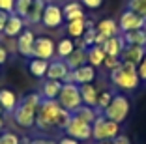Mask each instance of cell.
<instances>
[{"label": "cell", "instance_id": "obj_1", "mask_svg": "<svg viewBox=\"0 0 146 144\" xmlns=\"http://www.w3.org/2000/svg\"><path fill=\"white\" fill-rule=\"evenodd\" d=\"M109 81L112 86L120 90L133 92L141 84V77L137 73V64L133 62H120V66L112 71H109Z\"/></svg>", "mask_w": 146, "mask_h": 144}, {"label": "cell", "instance_id": "obj_2", "mask_svg": "<svg viewBox=\"0 0 146 144\" xmlns=\"http://www.w3.org/2000/svg\"><path fill=\"white\" fill-rule=\"evenodd\" d=\"M41 99H43L41 94H28V96H25L11 112L15 123L21 125V127H26V129L34 127L36 112H38V107H39V103H41Z\"/></svg>", "mask_w": 146, "mask_h": 144}, {"label": "cell", "instance_id": "obj_3", "mask_svg": "<svg viewBox=\"0 0 146 144\" xmlns=\"http://www.w3.org/2000/svg\"><path fill=\"white\" fill-rule=\"evenodd\" d=\"M60 103L56 99H41L36 112V123L34 127H38L39 131H49L52 127H56V118L60 112Z\"/></svg>", "mask_w": 146, "mask_h": 144}, {"label": "cell", "instance_id": "obj_4", "mask_svg": "<svg viewBox=\"0 0 146 144\" xmlns=\"http://www.w3.org/2000/svg\"><path fill=\"white\" fill-rule=\"evenodd\" d=\"M56 101L60 103L62 109L69 110V112L77 110L79 107L82 105V98H81L79 84H75V82H62V88H60V94H58Z\"/></svg>", "mask_w": 146, "mask_h": 144}, {"label": "cell", "instance_id": "obj_5", "mask_svg": "<svg viewBox=\"0 0 146 144\" xmlns=\"http://www.w3.org/2000/svg\"><path fill=\"white\" fill-rule=\"evenodd\" d=\"M118 135H120V123L105 118L103 114H99L92 123V139L94 140H112Z\"/></svg>", "mask_w": 146, "mask_h": 144}, {"label": "cell", "instance_id": "obj_6", "mask_svg": "<svg viewBox=\"0 0 146 144\" xmlns=\"http://www.w3.org/2000/svg\"><path fill=\"white\" fill-rule=\"evenodd\" d=\"M101 114H103L105 118L116 122V123L125 122V118H127V114H129V99H127V96H124V94H114L111 105H109Z\"/></svg>", "mask_w": 146, "mask_h": 144}, {"label": "cell", "instance_id": "obj_7", "mask_svg": "<svg viewBox=\"0 0 146 144\" xmlns=\"http://www.w3.org/2000/svg\"><path fill=\"white\" fill-rule=\"evenodd\" d=\"M64 131L68 137L79 140V142L81 140H88V139H92V123H86L71 114V120H69V123L66 125Z\"/></svg>", "mask_w": 146, "mask_h": 144}, {"label": "cell", "instance_id": "obj_8", "mask_svg": "<svg viewBox=\"0 0 146 144\" xmlns=\"http://www.w3.org/2000/svg\"><path fill=\"white\" fill-rule=\"evenodd\" d=\"M96 81V68L90 64H84L77 69H69V73L66 75L64 82H75V84H90Z\"/></svg>", "mask_w": 146, "mask_h": 144}, {"label": "cell", "instance_id": "obj_9", "mask_svg": "<svg viewBox=\"0 0 146 144\" xmlns=\"http://www.w3.org/2000/svg\"><path fill=\"white\" fill-rule=\"evenodd\" d=\"M54 56H56V43L51 38H45V36L36 38L34 47H32V58L52 60Z\"/></svg>", "mask_w": 146, "mask_h": 144}, {"label": "cell", "instance_id": "obj_10", "mask_svg": "<svg viewBox=\"0 0 146 144\" xmlns=\"http://www.w3.org/2000/svg\"><path fill=\"white\" fill-rule=\"evenodd\" d=\"M41 23L47 28H60L64 25V11H62V8L58 4H54V2H47L45 9H43Z\"/></svg>", "mask_w": 146, "mask_h": 144}, {"label": "cell", "instance_id": "obj_11", "mask_svg": "<svg viewBox=\"0 0 146 144\" xmlns=\"http://www.w3.org/2000/svg\"><path fill=\"white\" fill-rule=\"evenodd\" d=\"M118 26H120V32H129V30H141L146 26V19L141 17L139 13L131 11V9L125 8L124 13L118 19Z\"/></svg>", "mask_w": 146, "mask_h": 144}, {"label": "cell", "instance_id": "obj_12", "mask_svg": "<svg viewBox=\"0 0 146 144\" xmlns=\"http://www.w3.org/2000/svg\"><path fill=\"white\" fill-rule=\"evenodd\" d=\"M34 41H36V36L32 30H23L21 34L17 36V43H15V49L21 56L25 58H32V47H34Z\"/></svg>", "mask_w": 146, "mask_h": 144}, {"label": "cell", "instance_id": "obj_13", "mask_svg": "<svg viewBox=\"0 0 146 144\" xmlns=\"http://www.w3.org/2000/svg\"><path fill=\"white\" fill-rule=\"evenodd\" d=\"M69 73V68H68V64H66L64 58H58L56 56L54 60H51L49 62V69H47V79H52V81H60L64 82L66 75Z\"/></svg>", "mask_w": 146, "mask_h": 144}, {"label": "cell", "instance_id": "obj_14", "mask_svg": "<svg viewBox=\"0 0 146 144\" xmlns=\"http://www.w3.org/2000/svg\"><path fill=\"white\" fill-rule=\"evenodd\" d=\"M25 26H26V21L21 17V15H17V13H9L8 23H6L2 34H4L6 38H17L23 30H25Z\"/></svg>", "mask_w": 146, "mask_h": 144}, {"label": "cell", "instance_id": "obj_15", "mask_svg": "<svg viewBox=\"0 0 146 144\" xmlns=\"http://www.w3.org/2000/svg\"><path fill=\"white\" fill-rule=\"evenodd\" d=\"M146 54V47L144 45H125L120 52V60L122 62H133L139 64Z\"/></svg>", "mask_w": 146, "mask_h": 144}, {"label": "cell", "instance_id": "obj_16", "mask_svg": "<svg viewBox=\"0 0 146 144\" xmlns=\"http://www.w3.org/2000/svg\"><path fill=\"white\" fill-rule=\"evenodd\" d=\"M90 26H94V23H92L90 19H79V21L68 23V25H66V32H68V36L71 39H79V38H82L86 28H90Z\"/></svg>", "mask_w": 146, "mask_h": 144}, {"label": "cell", "instance_id": "obj_17", "mask_svg": "<svg viewBox=\"0 0 146 144\" xmlns=\"http://www.w3.org/2000/svg\"><path fill=\"white\" fill-rule=\"evenodd\" d=\"M82 8H84V6H82L79 0L68 2V4L62 8V11H64V21L66 23H71V21H79V19H86Z\"/></svg>", "mask_w": 146, "mask_h": 144}, {"label": "cell", "instance_id": "obj_18", "mask_svg": "<svg viewBox=\"0 0 146 144\" xmlns=\"http://www.w3.org/2000/svg\"><path fill=\"white\" fill-rule=\"evenodd\" d=\"M96 30H98L99 34H103L105 38H114V36H120V26H118V23L114 21V19H101V21L98 23V26H96Z\"/></svg>", "mask_w": 146, "mask_h": 144}, {"label": "cell", "instance_id": "obj_19", "mask_svg": "<svg viewBox=\"0 0 146 144\" xmlns=\"http://www.w3.org/2000/svg\"><path fill=\"white\" fill-rule=\"evenodd\" d=\"M45 4H47V0H34L30 6V11L26 15V25H38L41 23V17H43V9H45Z\"/></svg>", "mask_w": 146, "mask_h": 144}, {"label": "cell", "instance_id": "obj_20", "mask_svg": "<svg viewBox=\"0 0 146 144\" xmlns=\"http://www.w3.org/2000/svg\"><path fill=\"white\" fill-rule=\"evenodd\" d=\"M81 90V98H82V105H88V107H96L98 105V96H99V90L96 88L94 84H81L79 86Z\"/></svg>", "mask_w": 146, "mask_h": 144}, {"label": "cell", "instance_id": "obj_21", "mask_svg": "<svg viewBox=\"0 0 146 144\" xmlns=\"http://www.w3.org/2000/svg\"><path fill=\"white\" fill-rule=\"evenodd\" d=\"M101 47H103V51H105L107 56H118V58H120V52L125 47V43H124V39H122V36H114V38H107V41Z\"/></svg>", "mask_w": 146, "mask_h": 144}, {"label": "cell", "instance_id": "obj_22", "mask_svg": "<svg viewBox=\"0 0 146 144\" xmlns=\"http://www.w3.org/2000/svg\"><path fill=\"white\" fill-rule=\"evenodd\" d=\"M66 64H68L69 69H77L81 66H84V64H88V52H86V49L75 47V51L66 58Z\"/></svg>", "mask_w": 146, "mask_h": 144}, {"label": "cell", "instance_id": "obj_23", "mask_svg": "<svg viewBox=\"0 0 146 144\" xmlns=\"http://www.w3.org/2000/svg\"><path fill=\"white\" fill-rule=\"evenodd\" d=\"M120 36H122V39H124L125 45H144L146 47V28L122 32Z\"/></svg>", "mask_w": 146, "mask_h": 144}, {"label": "cell", "instance_id": "obj_24", "mask_svg": "<svg viewBox=\"0 0 146 144\" xmlns=\"http://www.w3.org/2000/svg\"><path fill=\"white\" fill-rule=\"evenodd\" d=\"M75 118H79V120H82V122H86V123H94V120L98 118L101 112H99L96 107H88V105H81L77 110H73L71 112Z\"/></svg>", "mask_w": 146, "mask_h": 144}, {"label": "cell", "instance_id": "obj_25", "mask_svg": "<svg viewBox=\"0 0 146 144\" xmlns=\"http://www.w3.org/2000/svg\"><path fill=\"white\" fill-rule=\"evenodd\" d=\"M60 88H62V82H60V81L47 79V81L43 82L39 94H41L43 99H56V98H58V94H60Z\"/></svg>", "mask_w": 146, "mask_h": 144}, {"label": "cell", "instance_id": "obj_26", "mask_svg": "<svg viewBox=\"0 0 146 144\" xmlns=\"http://www.w3.org/2000/svg\"><path fill=\"white\" fill-rule=\"evenodd\" d=\"M49 62L51 60H41V58H32L28 62V71L32 73L34 77L38 79H43L47 75V69H49Z\"/></svg>", "mask_w": 146, "mask_h": 144}, {"label": "cell", "instance_id": "obj_27", "mask_svg": "<svg viewBox=\"0 0 146 144\" xmlns=\"http://www.w3.org/2000/svg\"><path fill=\"white\" fill-rule=\"evenodd\" d=\"M86 52H88V64L90 66H94V68H99V66H103V60H105V51L103 47L99 45H92L86 49Z\"/></svg>", "mask_w": 146, "mask_h": 144}, {"label": "cell", "instance_id": "obj_28", "mask_svg": "<svg viewBox=\"0 0 146 144\" xmlns=\"http://www.w3.org/2000/svg\"><path fill=\"white\" fill-rule=\"evenodd\" d=\"M17 96L11 92V90H6L2 88L0 90V105H2V109L8 110V112H13V109L17 107Z\"/></svg>", "mask_w": 146, "mask_h": 144}, {"label": "cell", "instance_id": "obj_29", "mask_svg": "<svg viewBox=\"0 0 146 144\" xmlns=\"http://www.w3.org/2000/svg\"><path fill=\"white\" fill-rule=\"evenodd\" d=\"M73 51H75V41H73L69 36L68 38H62L60 41H58V45H56V56H58V58L66 60Z\"/></svg>", "mask_w": 146, "mask_h": 144}, {"label": "cell", "instance_id": "obj_30", "mask_svg": "<svg viewBox=\"0 0 146 144\" xmlns=\"http://www.w3.org/2000/svg\"><path fill=\"white\" fill-rule=\"evenodd\" d=\"M112 98H114V94L109 92V90H103V92H99V96H98V105H96V109H98L99 112H103V110L107 109L109 105H111Z\"/></svg>", "mask_w": 146, "mask_h": 144}, {"label": "cell", "instance_id": "obj_31", "mask_svg": "<svg viewBox=\"0 0 146 144\" xmlns=\"http://www.w3.org/2000/svg\"><path fill=\"white\" fill-rule=\"evenodd\" d=\"M32 2H34V0H15V9H13V13H17L23 19H26V15L30 11Z\"/></svg>", "mask_w": 146, "mask_h": 144}, {"label": "cell", "instance_id": "obj_32", "mask_svg": "<svg viewBox=\"0 0 146 144\" xmlns=\"http://www.w3.org/2000/svg\"><path fill=\"white\" fill-rule=\"evenodd\" d=\"M127 9L139 13L141 17L146 19V0H127Z\"/></svg>", "mask_w": 146, "mask_h": 144}, {"label": "cell", "instance_id": "obj_33", "mask_svg": "<svg viewBox=\"0 0 146 144\" xmlns=\"http://www.w3.org/2000/svg\"><path fill=\"white\" fill-rule=\"evenodd\" d=\"M0 144H21V137L13 131H4L0 135Z\"/></svg>", "mask_w": 146, "mask_h": 144}, {"label": "cell", "instance_id": "obj_34", "mask_svg": "<svg viewBox=\"0 0 146 144\" xmlns=\"http://www.w3.org/2000/svg\"><path fill=\"white\" fill-rule=\"evenodd\" d=\"M96 36H98V30H96V26H90V28H86V32L82 34V38H81V39H82V43L86 45V49L94 45Z\"/></svg>", "mask_w": 146, "mask_h": 144}, {"label": "cell", "instance_id": "obj_35", "mask_svg": "<svg viewBox=\"0 0 146 144\" xmlns=\"http://www.w3.org/2000/svg\"><path fill=\"white\" fill-rule=\"evenodd\" d=\"M120 62H122V60L118 58V56H105V60H103V66L109 69V71H112V69H116L118 66H120Z\"/></svg>", "mask_w": 146, "mask_h": 144}, {"label": "cell", "instance_id": "obj_36", "mask_svg": "<svg viewBox=\"0 0 146 144\" xmlns=\"http://www.w3.org/2000/svg\"><path fill=\"white\" fill-rule=\"evenodd\" d=\"M81 4L88 9H98L103 6V0H81Z\"/></svg>", "mask_w": 146, "mask_h": 144}, {"label": "cell", "instance_id": "obj_37", "mask_svg": "<svg viewBox=\"0 0 146 144\" xmlns=\"http://www.w3.org/2000/svg\"><path fill=\"white\" fill-rule=\"evenodd\" d=\"M0 9H2V11H8V13H13V9H15V0H0Z\"/></svg>", "mask_w": 146, "mask_h": 144}, {"label": "cell", "instance_id": "obj_38", "mask_svg": "<svg viewBox=\"0 0 146 144\" xmlns=\"http://www.w3.org/2000/svg\"><path fill=\"white\" fill-rule=\"evenodd\" d=\"M137 73H139V77H141V81H146V54H144V58L137 64Z\"/></svg>", "mask_w": 146, "mask_h": 144}, {"label": "cell", "instance_id": "obj_39", "mask_svg": "<svg viewBox=\"0 0 146 144\" xmlns=\"http://www.w3.org/2000/svg\"><path fill=\"white\" fill-rule=\"evenodd\" d=\"M8 17H9V13L0 9V34L4 32V26H6V23H8Z\"/></svg>", "mask_w": 146, "mask_h": 144}, {"label": "cell", "instance_id": "obj_40", "mask_svg": "<svg viewBox=\"0 0 146 144\" xmlns=\"http://www.w3.org/2000/svg\"><path fill=\"white\" fill-rule=\"evenodd\" d=\"M112 144H131V140L127 139V137L125 135H118V137H114V139H112Z\"/></svg>", "mask_w": 146, "mask_h": 144}, {"label": "cell", "instance_id": "obj_41", "mask_svg": "<svg viewBox=\"0 0 146 144\" xmlns=\"http://www.w3.org/2000/svg\"><path fill=\"white\" fill-rule=\"evenodd\" d=\"M8 62V51H6V47L0 43V66H4Z\"/></svg>", "mask_w": 146, "mask_h": 144}, {"label": "cell", "instance_id": "obj_42", "mask_svg": "<svg viewBox=\"0 0 146 144\" xmlns=\"http://www.w3.org/2000/svg\"><path fill=\"white\" fill-rule=\"evenodd\" d=\"M58 144H79V140L71 139V137H62V139L58 140Z\"/></svg>", "mask_w": 146, "mask_h": 144}, {"label": "cell", "instance_id": "obj_43", "mask_svg": "<svg viewBox=\"0 0 146 144\" xmlns=\"http://www.w3.org/2000/svg\"><path fill=\"white\" fill-rule=\"evenodd\" d=\"M105 41H107V38H105L103 34H99V32H98V36H96V41H94V45H99V47H101Z\"/></svg>", "mask_w": 146, "mask_h": 144}, {"label": "cell", "instance_id": "obj_44", "mask_svg": "<svg viewBox=\"0 0 146 144\" xmlns=\"http://www.w3.org/2000/svg\"><path fill=\"white\" fill-rule=\"evenodd\" d=\"M30 144H56V142L49 139H36V140H30Z\"/></svg>", "mask_w": 146, "mask_h": 144}, {"label": "cell", "instance_id": "obj_45", "mask_svg": "<svg viewBox=\"0 0 146 144\" xmlns=\"http://www.w3.org/2000/svg\"><path fill=\"white\" fill-rule=\"evenodd\" d=\"M96 144H112V140H96Z\"/></svg>", "mask_w": 146, "mask_h": 144}, {"label": "cell", "instance_id": "obj_46", "mask_svg": "<svg viewBox=\"0 0 146 144\" xmlns=\"http://www.w3.org/2000/svg\"><path fill=\"white\" fill-rule=\"evenodd\" d=\"M21 144H30V140H28V137H21Z\"/></svg>", "mask_w": 146, "mask_h": 144}, {"label": "cell", "instance_id": "obj_47", "mask_svg": "<svg viewBox=\"0 0 146 144\" xmlns=\"http://www.w3.org/2000/svg\"><path fill=\"white\" fill-rule=\"evenodd\" d=\"M4 129V120H2V116H0V131Z\"/></svg>", "mask_w": 146, "mask_h": 144}, {"label": "cell", "instance_id": "obj_48", "mask_svg": "<svg viewBox=\"0 0 146 144\" xmlns=\"http://www.w3.org/2000/svg\"><path fill=\"white\" fill-rule=\"evenodd\" d=\"M2 112H4V109H2V105H0V116H2Z\"/></svg>", "mask_w": 146, "mask_h": 144}, {"label": "cell", "instance_id": "obj_49", "mask_svg": "<svg viewBox=\"0 0 146 144\" xmlns=\"http://www.w3.org/2000/svg\"><path fill=\"white\" fill-rule=\"evenodd\" d=\"M52 2H54V4H56V2H60V0H52Z\"/></svg>", "mask_w": 146, "mask_h": 144}, {"label": "cell", "instance_id": "obj_50", "mask_svg": "<svg viewBox=\"0 0 146 144\" xmlns=\"http://www.w3.org/2000/svg\"><path fill=\"white\" fill-rule=\"evenodd\" d=\"M144 28H146V26H144Z\"/></svg>", "mask_w": 146, "mask_h": 144}]
</instances>
